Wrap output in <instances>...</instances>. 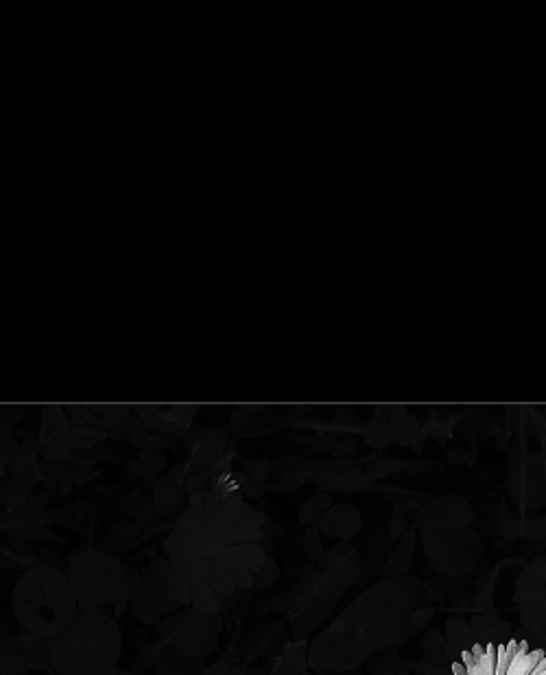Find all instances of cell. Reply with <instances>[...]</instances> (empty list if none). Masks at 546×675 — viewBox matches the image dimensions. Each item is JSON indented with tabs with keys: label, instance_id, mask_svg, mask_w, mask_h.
I'll return each instance as SVG.
<instances>
[{
	"label": "cell",
	"instance_id": "obj_1",
	"mask_svg": "<svg viewBox=\"0 0 546 675\" xmlns=\"http://www.w3.org/2000/svg\"><path fill=\"white\" fill-rule=\"evenodd\" d=\"M269 526L243 501L238 486L197 492L166 540L169 588L180 606L219 612L253 586L267 564Z\"/></svg>",
	"mask_w": 546,
	"mask_h": 675
},
{
	"label": "cell",
	"instance_id": "obj_2",
	"mask_svg": "<svg viewBox=\"0 0 546 675\" xmlns=\"http://www.w3.org/2000/svg\"><path fill=\"white\" fill-rule=\"evenodd\" d=\"M123 634L116 621L84 615L49 640V663L60 675H118Z\"/></svg>",
	"mask_w": 546,
	"mask_h": 675
},
{
	"label": "cell",
	"instance_id": "obj_3",
	"mask_svg": "<svg viewBox=\"0 0 546 675\" xmlns=\"http://www.w3.org/2000/svg\"><path fill=\"white\" fill-rule=\"evenodd\" d=\"M12 606L18 623L37 639H52L81 615L66 573L49 564L22 573L12 592Z\"/></svg>",
	"mask_w": 546,
	"mask_h": 675
},
{
	"label": "cell",
	"instance_id": "obj_4",
	"mask_svg": "<svg viewBox=\"0 0 546 675\" xmlns=\"http://www.w3.org/2000/svg\"><path fill=\"white\" fill-rule=\"evenodd\" d=\"M66 577L73 588L79 612L112 621H116L129 607L138 582L121 559L100 549L76 553L70 559Z\"/></svg>",
	"mask_w": 546,
	"mask_h": 675
},
{
	"label": "cell",
	"instance_id": "obj_5",
	"mask_svg": "<svg viewBox=\"0 0 546 675\" xmlns=\"http://www.w3.org/2000/svg\"><path fill=\"white\" fill-rule=\"evenodd\" d=\"M450 675H546V651L525 639L477 643L462 651Z\"/></svg>",
	"mask_w": 546,
	"mask_h": 675
},
{
	"label": "cell",
	"instance_id": "obj_6",
	"mask_svg": "<svg viewBox=\"0 0 546 675\" xmlns=\"http://www.w3.org/2000/svg\"><path fill=\"white\" fill-rule=\"evenodd\" d=\"M133 616L142 623H157L165 616L180 610V603L173 599L169 588V562L156 559L142 571L133 588L132 601H129Z\"/></svg>",
	"mask_w": 546,
	"mask_h": 675
},
{
	"label": "cell",
	"instance_id": "obj_7",
	"mask_svg": "<svg viewBox=\"0 0 546 675\" xmlns=\"http://www.w3.org/2000/svg\"><path fill=\"white\" fill-rule=\"evenodd\" d=\"M219 631H221V619L217 612H201L197 607H190L175 630V654L190 660L205 658L217 649Z\"/></svg>",
	"mask_w": 546,
	"mask_h": 675
},
{
	"label": "cell",
	"instance_id": "obj_8",
	"mask_svg": "<svg viewBox=\"0 0 546 675\" xmlns=\"http://www.w3.org/2000/svg\"><path fill=\"white\" fill-rule=\"evenodd\" d=\"M322 529L330 538H339V540H348L352 535L358 534L361 529V514L354 505H348V502H341V505H334L325 511V516L319 520Z\"/></svg>",
	"mask_w": 546,
	"mask_h": 675
},
{
	"label": "cell",
	"instance_id": "obj_9",
	"mask_svg": "<svg viewBox=\"0 0 546 675\" xmlns=\"http://www.w3.org/2000/svg\"><path fill=\"white\" fill-rule=\"evenodd\" d=\"M271 414V406H238L234 411V429L241 435H258L276 429L282 420H276Z\"/></svg>",
	"mask_w": 546,
	"mask_h": 675
},
{
	"label": "cell",
	"instance_id": "obj_10",
	"mask_svg": "<svg viewBox=\"0 0 546 675\" xmlns=\"http://www.w3.org/2000/svg\"><path fill=\"white\" fill-rule=\"evenodd\" d=\"M365 475L357 468L348 466V463H333L328 470L324 472V477L319 478V483L325 487H339V490H361L365 486Z\"/></svg>",
	"mask_w": 546,
	"mask_h": 675
},
{
	"label": "cell",
	"instance_id": "obj_11",
	"mask_svg": "<svg viewBox=\"0 0 546 675\" xmlns=\"http://www.w3.org/2000/svg\"><path fill=\"white\" fill-rule=\"evenodd\" d=\"M156 675H204V669L197 667V660L184 658L173 651L160 660Z\"/></svg>",
	"mask_w": 546,
	"mask_h": 675
},
{
	"label": "cell",
	"instance_id": "obj_12",
	"mask_svg": "<svg viewBox=\"0 0 546 675\" xmlns=\"http://www.w3.org/2000/svg\"><path fill=\"white\" fill-rule=\"evenodd\" d=\"M180 481L177 475H166L162 477V481L156 486V502L160 505L162 511H171L177 502V490H180Z\"/></svg>",
	"mask_w": 546,
	"mask_h": 675
},
{
	"label": "cell",
	"instance_id": "obj_13",
	"mask_svg": "<svg viewBox=\"0 0 546 675\" xmlns=\"http://www.w3.org/2000/svg\"><path fill=\"white\" fill-rule=\"evenodd\" d=\"M330 505H333V501H330L328 494H317L313 496V499H309L304 502V507H301L300 511V520L304 525H315L319 523V520L324 518L325 511L330 510Z\"/></svg>",
	"mask_w": 546,
	"mask_h": 675
},
{
	"label": "cell",
	"instance_id": "obj_14",
	"mask_svg": "<svg viewBox=\"0 0 546 675\" xmlns=\"http://www.w3.org/2000/svg\"><path fill=\"white\" fill-rule=\"evenodd\" d=\"M389 438H391L389 424H387L382 418L372 420L370 426L365 429V442L373 448H382L387 442H389Z\"/></svg>",
	"mask_w": 546,
	"mask_h": 675
},
{
	"label": "cell",
	"instance_id": "obj_15",
	"mask_svg": "<svg viewBox=\"0 0 546 675\" xmlns=\"http://www.w3.org/2000/svg\"><path fill=\"white\" fill-rule=\"evenodd\" d=\"M301 669V654H293V647H286V655L277 663L276 671L271 675H295Z\"/></svg>",
	"mask_w": 546,
	"mask_h": 675
},
{
	"label": "cell",
	"instance_id": "obj_16",
	"mask_svg": "<svg viewBox=\"0 0 546 675\" xmlns=\"http://www.w3.org/2000/svg\"><path fill=\"white\" fill-rule=\"evenodd\" d=\"M306 550H309V555H310V558H313V559H322V558H324L322 544H319L317 531H315V529H309V531H306Z\"/></svg>",
	"mask_w": 546,
	"mask_h": 675
},
{
	"label": "cell",
	"instance_id": "obj_17",
	"mask_svg": "<svg viewBox=\"0 0 546 675\" xmlns=\"http://www.w3.org/2000/svg\"><path fill=\"white\" fill-rule=\"evenodd\" d=\"M204 675H243L241 669L232 667V664H214V667L204 669Z\"/></svg>",
	"mask_w": 546,
	"mask_h": 675
},
{
	"label": "cell",
	"instance_id": "obj_18",
	"mask_svg": "<svg viewBox=\"0 0 546 675\" xmlns=\"http://www.w3.org/2000/svg\"><path fill=\"white\" fill-rule=\"evenodd\" d=\"M402 529H405V510L397 507L396 516H394V538H400Z\"/></svg>",
	"mask_w": 546,
	"mask_h": 675
},
{
	"label": "cell",
	"instance_id": "obj_19",
	"mask_svg": "<svg viewBox=\"0 0 546 675\" xmlns=\"http://www.w3.org/2000/svg\"><path fill=\"white\" fill-rule=\"evenodd\" d=\"M118 675H132V673H127V671H121V673H118Z\"/></svg>",
	"mask_w": 546,
	"mask_h": 675
}]
</instances>
